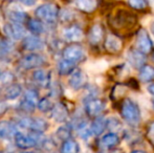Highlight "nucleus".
I'll use <instances>...</instances> for the list:
<instances>
[{"label":"nucleus","instance_id":"1","mask_svg":"<svg viewBox=\"0 0 154 153\" xmlns=\"http://www.w3.org/2000/svg\"><path fill=\"white\" fill-rule=\"evenodd\" d=\"M123 118L132 126H136L140 122V110L138 105L133 100L126 99L122 105Z\"/></svg>","mask_w":154,"mask_h":153},{"label":"nucleus","instance_id":"2","mask_svg":"<svg viewBox=\"0 0 154 153\" xmlns=\"http://www.w3.org/2000/svg\"><path fill=\"white\" fill-rule=\"evenodd\" d=\"M14 139L17 147L21 148V149L32 148L43 142V139L41 137V133L32 132V131H31V133H27V134L17 131L16 134L14 135Z\"/></svg>","mask_w":154,"mask_h":153},{"label":"nucleus","instance_id":"3","mask_svg":"<svg viewBox=\"0 0 154 153\" xmlns=\"http://www.w3.org/2000/svg\"><path fill=\"white\" fill-rule=\"evenodd\" d=\"M35 14L40 20L46 23H55L59 17V8L55 3H44L36 8Z\"/></svg>","mask_w":154,"mask_h":153},{"label":"nucleus","instance_id":"4","mask_svg":"<svg viewBox=\"0 0 154 153\" xmlns=\"http://www.w3.org/2000/svg\"><path fill=\"white\" fill-rule=\"evenodd\" d=\"M19 126L32 132L42 133L48 128V123L41 118H24L19 122Z\"/></svg>","mask_w":154,"mask_h":153},{"label":"nucleus","instance_id":"5","mask_svg":"<svg viewBox=\"0 0 154 153\" xmlns=\"http://www.w3.org/2000/svg\"><path fill=\"white\" fill-rule=\"evenodd\" d=\"M45 63V59L42 56L38 55L36 53H31L25 55L21 60L19 61V65L23 69H35V68H39Z\"/></svg>","mask_w":154,"mask_h":153},{"label":"nucleus","instance_id":"6","mask_svg":"<svg viewBox=\"0 0 154 153\" xmlns=\"http://www.w3.org/2000/svg\"><path fill=\"white\" fill-rule=\"evenodd\" d=\"M84 57H85V53H84V49L82 48V46H80V45H68L63 50V59L73 64L82 61Z\"/></svg>","mask_w":154,"mask_h":153},{"label":"nucleus","instance_id":"7","mask_svg":"<svg viewBox=\"0 0 154 153\" xmlns=\"http://www.w3.org/2000/svg\"><path fill=\"white\" fill-rule=\"evenodd\" d=\"M152 40H151L150 36H149L148 32L146 29H140L137 34V38H136V47H137V51L142 53L143 55L150 53L152 49Z\"/></svg>","mask_w":154,"mask_h":153},{"label":"nucleus","instance_id":"8","mask_svg":"<svg viewBox=\"0 0 154 153\" xmlns=\"http://www.w3.org/2000/svg\"><path fill=\"white\" fill-rule=\"evenodd\" d=\"M105 108H106L105 102L97 98L89 99L85 104L86 113L89 116H97Z\"/></svg>","mask_w":154,"mask_h":153},{"label":"nucleus","instance_id":"9","mask_svg":"<svg viewBox=\"0 0 154 153\" xmlns=\"http://www.w3.org/2000/svg\"><path fill=\"white\" fill-rule=\"evenodd\" d=\"M86 76L82 70L80 69H75L70 74L68 80V84L73 90H80L81 88H83L86 85Z\"/></svg>","mask_w":154,"mask_h":153},{"label":"nucleus","instance_id":"10","mask_svg":"<svg viewBox=\"0 0 154 153\" xmlns=\"http://www.w3.org/2000/svg\"><path fill=\"white\" fill-rule=\"evenodd\" d=\"M4 32L13 40H20V39L24 38V34H25V29L23 27V25L14 22L6 23L4 25Z\"/></svg>","mask_w":154,"mask_h":153},{"label":"nucleus","instance_id":"11","mask_svg":"<svg viewBox=\"0 0 154 153\" xmlns=\"http://www.w3.org/2000/svg\"><path fill=\"white\" fill-rule=\"evenodd\" d=\"M83 31L77 25H71L63 31V37L65 40L70 42H78L83 38Z\"/></svg>","mask_w":154,"mask_h":153},{"label":"nucleus","instance_id":"12","mask_svg":"<svg viewBox=\"0 0 154 153\" xmlns=\"http://www.w3.org/2000/svg\"><path fill=\"white\" fill-rule=\"evenodd\" d=\"M51 118L58 123L65 122L68 118V110L62 103H58V104L54 105L53 109H51Z\"/></svg>","mask_w":154,"mask_h":153},{"label":"nucleus","instance_id":"13","mask_svg":"<svg viewBox=\"0 0 154 153\" xmlns=\"http://www.w3.org/2000/svg\"><path fill=\"white\" fill-rule=\"evenodd\" d=\"M16 126L8 121H2L0 122V139H8L11 137H14L16 134Z\"/></svg>","mask_w":154,"mask_h":153},{"label":"nucleus","instance_id":"14","mask_svg":"<svg viewBox=\"0 0 154 153\" xmlns=\"http://www.w3.org/2000/svg\"><path fill=\"white\" fill-rule=\"evenodd\" d=\"M22 46L26 50H39L43 47V42L37 36L32 35L24 37L22 42Z\"/></svg>","mask_w":154,"mask_h":153},{"label":"nucleus","instance_id":"15","mask_svg":"<svg viewBox=\"0 0 154 153\" xmlns=\"http://www.w3.org/2000/svg\"><path fill=\"white\" fill-rule=\"evenodd\" d=\"M32 79L42 87H48L51 84V74L44 69H36L32 72Z\"/></svg>","mask_w":154,"mask_h":153},{"label":"nucleus","instance_id":"16","mask_svg":"<svg viewBox=\"0 0 154 153\" xmlns=\"http://www.w3.org/2000/svg\"><path fill=\"white\" fill-rule=\"evenodd\" d=\"M120 144V137L116 133L114 132H109L107 134H105L101 139V146L105 149H113L114 147Z\"/></svg>","mask_w":154,"mask_h":153},{"label":"nucleus","instance_id":"17","mask_svg":"<svg viewBox=\"0 0 154 153\" xmlns=\"http://www.w3.org/2000/svg\"><path fill=\"white\" fill-rule=\"evenodd\" d=\"M127 58H128V61H129L130 65H132L134 68H142L143 66H144L145 61H146L145 56L137 50L129 51Z\"/></svg>","mask_w":154,"mask_h":153},{"label":"nucleus","instance_id":"18","mask_svg":"<svg viewBox=\"0 0 154 153\" xmlns=\"http://www.w3.org/2000/svg\"><path fill=\"white\" fill-rule=\"evenodd\" d=\"M105 47L110 53H118L122 48V41L114 35H108L105 41Z\"/></svg>","mask_w":154,"mask_h":153},{"label":"nucleus","instance_id":"19","mask_svg":"<svg viewBox=\"0 0 154 153\" xmlns=\"http://www.w3.org/2000/svg\"><path fill=\"white\" fill-rule=\"evenodd\" d=\"M106 129V120L102 116H97L94 121L92 122L91 127H90V130H91L92 134L94 135H101L102 133L105 131Z\"/></svg>","mask_w":154,"mask_h":153},{"label":"nucleus","instance_id":"20","mask_svg":"<svg viewBox=\"0 0 154 153\" xmlns=\"http://www.w3.org/2000/svg\"><path fill=\"white\" fill-rule=\"evenodd\" d=\"M75 5L82 12L90 13L97 8V0H75Z\"/></svg>","mask_w":154,"mask_h":153},{"label":"nucleus","instance_id":"21","mask_svg":"<svg viewBox=\"0 0 154 153\" xmlns=\"http://www.w3.org/2000/svg\"><path fill=\"white\" fill-rule=\"evenodd\" d=\"M103 38V29L100 24H94L90 29V32L88 34V39H89L91 44H97Z\"/></svg>","mask_w":154,"mask_h":153},{"label":"nucleus","instance_id":"22","mask_svg":"<svg viewBox=\"0 0 154 153\" xmlns=\"http://www.w3.org/2000/svg\"><path fill=\"white\" fill-rule=\"evenodd\" d=\"M22 93V86L20 84H12L5 90V99L6 100H16L20 94Z\"/></svg>","mask_w":154,"mask_h":153},{"label":"nucleus","instance_id":"23","mask_svg":"<svg viewBox=\"0 0 154 153\" xmlns=\"http://www.w3.org/2000/svg\"><path fill=\"white\" fill-rule=\"evenodd\" d=\"M8 17L10 19L11 22L14 23H19V24H22L27 18V14L22 11L18 10H11L8 13Z\"/></svg>","mask_w":154,"mask_h":153},{"label":"nucleus","instance_id":"24","mask_svg":"<svg viewBox=\"0 0 154 153\" xmlns=\"http://www.w3.org/2000/svg\"><path fill=\"white\" fill-rule=\"evenodd\" d=\"M75 64L68 62L66 60H61L58 64V72L61 76H67V75H70L71 72L75 70Z\"/></svg>","mask_w":154,"mask_h":153},{"label":"nucleus","instance_id":"25","mask_svg":"<svg viewBox=\"0 0 154 153\" xmlns=\"http://www.w3.org/2000/svg\"><path fill=\"white\" fill-rule=\"evenodd\" d=\"M140 79L143 82H151L154 80V67L150 65H144L140 68Z\"/></svg>","mask_w":154,"mask_h":153},{"label":"nucleus","instance_id":"26","mask_svg":"<svg viewBox=\"0 0 154 153\" xmlns=\"http://www.w3.org/2000/svg\"><path fill=\"white\" fill-rule=\"evenodd\" d=\"M27 29H29L35 36L40 35V34H42L43 31H44V26H43L42 22H41L39 19H29V20L27 21Z\"/></svg>","mask_w":154,"mask_h":153},{"label":"nucleus","instance_id":"27","mask_svg":"<svg viewBox=\"0 0 154 153\" xmlns=\"http://www.w3.org/2000/svg\"><path fill=\"white\" fill-rule=\"evenodd\" d=\"M62 153H79L80 147L79 144L75 139H67L62 145Z\"/></svg>","mask_w":154,"mask_h":153},{"label":"nucleus","instance_id":"28","mask_svg":"<svg viewBox=\"0 0 154 153\" xmlns=\"http://www.w3.org/2000/svg\"><path fill=\"white\" fill-rule=\"evenodd\" d=\"M54 107V104L48 98H43L41 99L38 102V108L40 111L42 112H48V111H51Z\"/></svg>","mask_w":154,"mask_h":153},{"label":"nucleus","instance_id":"29","mask_svg":"<svg viewBox=\"0 0 154 153\" xmlns=\"http://www.w3.org/2000/svg\"><path fill=\"white\" fill-rule=\"evenodd\" d=\"M106 128L110 129V130H114V133H116V131L122 128V124L118 118H110L106 120Z\"/></svg>","mask_w":154,"mask_h":153},{"label":"nucleus","instance_id":"30","mask_svg":"<svg viewBox=\"0 0 154 153\" xmlns=\"http://www.w3.org/2000/svg\"><path fill=\"white\" fill-rule=\"evenodd\" d=\"M70 134H71V131H70V129H69V127H67V126H61L57 130V135L59 136V139H64V141L69 139Z\"/></svg>","mask_w":154,"mask_h":153},{"label":"nucleus","instance_id":"31","mask_svg":"<svg viewBox=\"0 0 154 153\" xmlns=\"http://www.w3.org/2000/svg\"><path fill=\"white\" fill-rule=\"evenodd\" d=\"M128 3L135 10H144L147 6L146 0H128Z\"/></svg>","mask_w":154,"mask_h":153},{"label":"nucleus","instance_id":"32","mask_svg":"<svg viewBox=\"0 0 154 153\" xmlns=\"http://www.w3.org/2000/svg\"><path fill=\"white\" fill-rule=\"evenodd\" d=\"M147 135H148V139H150V142L154 145V123H152V124L149 126Z\"/></svg>","mask_w":154,"mask_h":153},{"label":"nucleus","instance_id":"33","mask_svg":"<svg viewBox=\"0 0 154 153\" xmlns=\"http://www.w3.org/2000/svg\"><path fill=\"white\" fill-rule=\"evenodd\" d=\"M19 1L21 2V3L23 4V5L25 6H32L36 4V1L37 0H19Z\"/></svg>","mask_w":154,"mask_h":153},{"label":"nucleus","instance_id":"34","mask_svg":"<svg viewBox=\"0 0 154 153\" xmlns=\"http://www.w3.org/2000/svg\"><path fill=\"white\" fill-rule=\"evenodd\" d=\"M6 51H8V45L4 42H0V56L5 54Z\"/></svg>","mask_w":154,"mask_h":153},{"label":"nucleus","instance_id":"35","mask_svg":"<svg viewBox=\"0 0 154 153\" xmlns=\"http://www.w3.org/2000/svg\"><path fill=\"white\" fill-rule=\"evenodd\" d=\"M8 109V104L5 102H0V115L4 113Z\"/></svg>","mask_w":154,"mask_h":153},{"label":"nucleus","instance_id":"36","mask_svg":"<svg viewBox=\"0 0 154 153\" xmlns=\"http://www.w3.org/2000/svg\"><path fill=\"white\" fill-rule=\"evenodd\" d=\"M147 90L149 91V93H151L154 96V83L150 84V85L148 86V88H147Z\"/></svg>","mask_w":154,"mask_h":153},{"label":"nucleus","instance_id":"37","mask_svg":"<svg viewBox=\"0 0 154 153\" xmlns=\"http://www.w3.org/2000/svg\"><path fill=\"white\" fill-rule=\"evenodd\" d=\"M101 153H121V150H112V149H110L109 151H104V152H101Z\"/></svg>","mask_w":154,"mask_h":153},{"label":"nucleus","instance_id":"38","mask_svg":"<svg viewBox=\"0 0 154 153\" xmlns=\"http://www.w3.org/2000/svg\"><path fill=\"white\" fill-rule=\"evenodd\" d=\"M131 153H147V152L144 151V150H133Z\"/></svg>","mask_w":154,"mask_h":153},{"label":"nucleus","instance_id":"39","mask_svg":"<svg viewBox=\"0 0 154 153\" xmlns=\"http://www.w3.org/2000/svg\"><path fill=\"white\" fill-rule=\"evenodd\" d=\"M151 31H152V33L154 34V22L151 24Z\"/></svg>","mask_w":154,"mask_h":153},{"label":"nucleus","instance_id":"40","mask_svg":"<svg viewBox=\"0 0 154 153\" xmlns=\"http://www.w3.org/2000/svg\"><path fill=\"white\" fill-rule=\"evenodd\" d=\"M152 106H153V109H154V100H152Z\"/></svg>","mask_w":154,"mask_h":153},{"label":"nucleus","instance_id":"41","mask_svg":"<svg viewBox=\"0 0 154 153\" xmlns=\"http://www.w3.org/2000/svg\"><path fill=\"white\" fill-rule=\"evenodd\" d=\"M23 153H32V152H23Z\"/></svg>","mask_w":154,"mask_h":153},{"label":"nucleus","instance_id":"42","mask_svg":"<svg viewBox=\"0 0 154 153\" xmlns=\"http://www.w3.org/2000/svg\"><path fill=\"white\" fill-rule=\"evenodd\" d=\"M0 78H1V72H0Z\"/></svg>","mask_w":154,"mask_h":153},{"label":"nucleus","instance_id":"43","mask_svg":"<svg viewBox=\"0 0 154 153\" xmlns=\"http://www.w3.org/2000/svg\"><path fill=\"white\" fill-rule=\"evenodd\" d=\"M6 153H12V152H6Z\"/></svg>","mask_w":154,"mask_h":153},{"label":"nucleus","instance_id":"44","mask_svg":"<svg viewBox=\"0 0 154 153\" xmlns=\"http://www.w3.org/2000/svg\"><path fill=\"white\" fill-rule=\"evenodd\" d=\"M153 58H154V55H153Z\"/></svg>","mask_w":154,"mask_h":153}]
</instances>
